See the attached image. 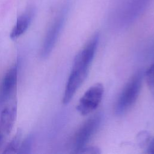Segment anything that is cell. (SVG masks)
<instances>
[{"label": "cell", "instance_id": "6da1fadb", "mask_svg": "<svg viewBox=\"0 0 154 154\" xmlns=\"http://www.w3.org/2000/svg\"><path fill=\"white\" fill-rule=\"evenodd\" d=\"M99 41V34L93 35L75 57L62 102L67 104L85 81L94 58Z\"/></svg>", "mask_w": 154, "mask_h": 154}, {"label": "cell", "instance_id": "7a4b0ae2", "mask_svg": "<svg viewBox=\"0 0 154 154\" xmlns=\"http://www.w3.org/2000/svg\"><path fill=\"white\" fill-rule=\"evenodd\" d=\"M144 74L138 71L126 83L115 105V113L117 116L124 114L136 102L140 93Z\"/></svg>", "mask_w": 154, "mask_h": 154}, {"label": "cell", "instance_id": "3957f363", "mask_svg": "<svg viewBox=\"0 0 154 154\" xmlns=\"http://www.w3.org/2000/svg\"><path fill=\"white\" fill-rule=\"evenodd\" d=\"M101 120L102 115L98 113L90 117L79 127L74 136L73 141V149L75 153H77L88 143L97 131L101 123Z\"/></svg>", "mask_w": 154, "mask_h": 154}, {"label": "cell", "instance_id": "277c9868", "mask_svg": "<svg viewBox=\"0 0 154 154\" xmlns=\"http://www.w3.org/2000/svg\"><path fill=\"white\" fill-rule=\"evenodd\" d=\"M103 87L100 83L91 86L82 95L76 106L77 111L82 116H85L94 111L102 99Z\"/></svg>", "mask_w": 154, "mask_h": 154}, {"label": "cell", "instance_id": "5b68a950", "mask_svg": "<svg viewBox=\"0 0 154 154\" xmlns=\"http://www.w3.org/2000/svg\"><path fill=\"white\" fill-rule=\"evenodd\" d=\"M64 23V17L61 16L57 18L51 25L45 37L42 47L41 56L45 58L52 52L61 30Z\"/></svg>", "mask_w": 154, "mask_h": 154}, {"label": "cell", "instance_id": "8992f818", "mask_svg": "<svg viewBox=\"0 0 154 154\" xmlns=\"http://www.w3.org/2000/svg\"><path fill=\"white\" fill-rule=\"evenodd\" d=\"M17 79V67L14 65L7 71L0 84V104L9 100L16 86Z\"/></svg>", "mask_w": 154, "mask_h": 154}, {"label": "cell", "instance_id": "52a82bcc", "mask_svg": "<svg viewBox=\"0 0 154 154\" xmlns=\"http://www.w3.org/2000/svg\"><path fill=\"white\" fill-rule=\"evenodd\" d=\"M34 15V8L29 7L18 17L16 23L10 33V38L11 39H16L25 33L29 28Z\"/></svg>", "mask_w": 154, "mask_h": 154}, {"label": "cell", "instance_id": "ba28073f", "mask_svg": "<svg viewBox=\"0 0 154 154\" xmlns=\"http://www.w3.org/2000/svg\"><path fill=\"white\" fill-rule=\"evenodd\" d=\"M16 116V105L7 106L2 110L0 117V133L4 137L10 133L15 122Z\"/></svg>", "mask_w": 154, "mask_h": 154}, {"label": "cell", "instance_id": "9c48e42d", "mask_svg": "<svg viewBox=\"0 0 154 154\" xmlns=\"http://www.w3.org/2000/svg\"><path fill=\"white\" fill-rule=\"evenodd\" d=\"M21 138H22V131L20 129H19L16 135L13 137V139L7 146L3 153H17L20 145V144Z\"/></svg>", "mask_w": 154, "mask_h": 154}, {"label": "cell", "instance_id": "30bf717a", "mask_svg": "<svg viewBox=\"0 0 154 154\" xmlns=\"http://www.w3.org/2000/svg\"><path fill=\"white\" fill-rule=\"evenodd\" d=\"M33 141V137L32 135H28L20 145L18 150V153H31L32 145Z\"/></svg>", "mask_w": 154, "mask_h": 154}, {"label": "cell", "instance_id": "8fae6325", "mask_svg": "<svg viewBox=\"0 0 154 154\" xmlns=\"http://www.w3.org/2000/svg\"><path fill=\"white\" fill-rule=\"evenodd\" d=\"M144 75L145 76L148 86L152 90H154V62L148 68Z\"/></svg>", "mask_w": 154, "mask_h": 154}, {"label": "cell", "instance_id": "7c38bea8", "mask_svg": "<svg viewBox=\"0 0 154 154\" xmlns=\"http://www.w3.org/2000/svg\"><path fill=\"white\" fill-rule=\"evenodd\" d=\"M99 150L95 147H84L77 153H99Z\"/></svg>", "mask_w": 154, "mask_h": 154}, {"label": "cell", "instance_id": "4fadbf2b", "mask_svg": "<svg viewBox=\"0 0 154 154\" xmlns=\"http://www.w3.org/2000/svg\"><path fill=\"white\" fill-rule=\"evenodd\" d=\"M147 153L154 154V137L150 141L147 149Z\"/></svg>", "mask_w": 154, "mask_h": 154}, {"label": "cell", "instance_id": "5bb4252c", "mask_svg": "<svg viewBox=\"0 0 154 154\" xmlns=\"http://www.w3.org/2000/svg\"><path fill=\"white\" fill-rule=\"evenodd\" d=\"M4 138V137L0 133V143L2 142V141Z\"/></svg>", "mask_w": 154, "mask_h": 154}]
</instances>
